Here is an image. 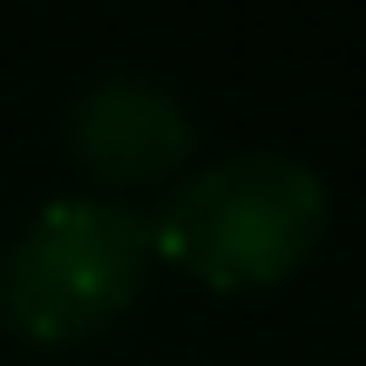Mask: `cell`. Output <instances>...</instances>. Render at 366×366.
I'll list each match as a JSON object with an SVG mask.
<instances>
[{
    "mask_svg": "<svg viewBox=\"0 0 366 366\" xmlns=\"http://www.w3.org/2000/svg\"><path fill=\"white\" fill-rule=\"evenodd\" d=\"M68 149L95 183H157L177 163H190L197 122L177 89L149 75H102L68 109Z\"/></svg>",
    "mask_w": 366,
    "mask_h": 366,
    "instance_id": "cell-3",
    "label": "cell"
},
{
    "mask_svg": "<svg viewBox=\"0 0 366 366\" xmlns=\"http://www.w3.org/2000/svg\"><path fill=\"white\" fill-rule=\"evenodd\" d=\"M149 224L116 197H54L0 258V326L27 346H81L136 305Z\"/></svg>",
    "mask_w": 366,
    "mask_h": 366,
    "instance_id": "cell-2",
    "label": "cell"
},
{
    "mask_svg": "<svg viewBox=\"0 0 366 366\" xmlns=\"http://www.w3.org/2000/svg\"><path fill=\"white\" fill-rule=\"evenodd\" d=\"M149 251L210 292H251L292 278L326 237V183L285 149H237L190 170L157 204Z\"/></svg>",
    "mask_w": 366,
    "mask_h": 366,
    "instance_id": "cell-1",
    "label": "cell"
}]
</instances>
